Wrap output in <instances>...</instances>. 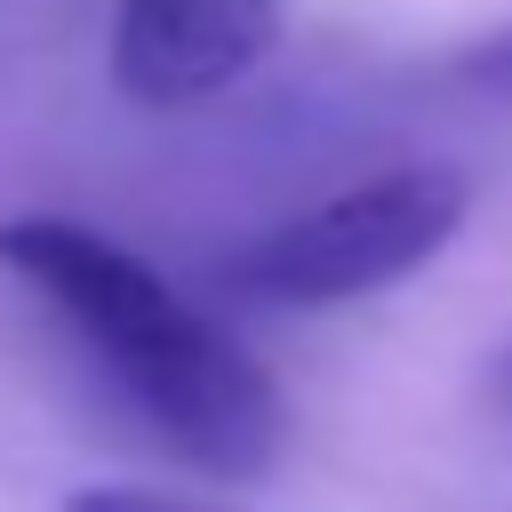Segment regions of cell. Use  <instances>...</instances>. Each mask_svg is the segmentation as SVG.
<instances>
[{"label":"cell","instance_id":"1","mask_svg":"<svg viewBox=\"0 0 512 512\" xmlns=\"http://www.w3.org/2000/svg\"><path fill=\"white\" fill-rule=\"evenodd\" d=\"M0 264L80 336L96 376L208 480H256L288 448V400L272 368L184 304L136 248L80 216H8Z\"/></svg>","mask_w":512,"mask_h":512},{"label":"cell","instance_id":"2","mask_svg":"<svg viewBox=\"0 0 512 512\" xmlns=\"http://www.w3.org/2000/svg\"><path fill=\"white\" fill-rule=\"evenodd\" d=\"M464 208H472V192H464L456 168L400 160V168L352 176L328 200L240 240L232 264H224V288L240 304H272V312L352 304V296H376V288L424 272L464 232Z\"/></svg>","mask_w":512,"mask_h":512},{"label":"cell","instance_id":"3","mask_svg":"<svg viewBox=\"0 0 512 512\" xmlns=\"http://www.w3.org/2000/svg\"><path fill=\"white\" fill-rule=\"evenodd\" d=\"M280 40H288V0H120L104 56L128 104L176 112L248 80Z\"/></svg>","mask_w":512,"mask_h":512},{"label":"cell","instance_id":"4","mask_svg":"<svg viewBox=\"0 0 512 512\" xmlns=\"http://www.w3.org/2000/svg\"><path fill=\"white\" fill-rule=\"evenodd\" d=\"M64 512H200V504H184L168 488H136V480H88L64 496Z\"/></svg>","mask_w":512,"mask_h":512},{"label":"cell","instance_id":"5","mask_svg":"<svg viewBox=\"0 0 512 512\" xmlns=\"http://www.w3.org/2000/svg\"><path fill=\"white\" fill-rule=\"evenodd\" d=\"M472 72H480V80H504V88H512V24H504L496 40H480V48H472Z\"/></svg>","mask_w":512,"mask_h":512},{"label":"cell","instance_id":"6","mask_svg":"<svg viewBox=\"0 0 512 512\" xmlns=\"http://www.w3.org/2000/svg\"><path fill=\"white\" fill-rule=\"evenodd\" d=\"M496 392L512 400V344H504V360H496Z\"/></svg>","mask_w":512,"mask_h":512}]
</instances>
